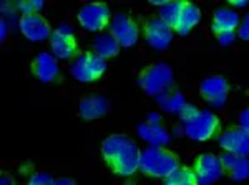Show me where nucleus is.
Segmentation results:
<instances>
[{
  "mask_svg": "<svg viewBox=\"0 0 249 185\" xmlns=\"http://www.w3.org/2000/svg\"><path fill=\"white\" fill-rule=\"evenodd\" d=\"M102 154L111 170L120 175H131L140 169L142 152L138 144L128 136H108L102 142Z\"/></svg>",
  "mask_w": 249,
  "mask_h": 185,
  "instance_id": "nucleus-1",
  "label": "nucleus"
},
{
  "mask_svg": "<svg viewBox=\"0 0 249 185\" xmlns=\"http://www.w3.org/2000/svg\"><path fill=\"white\" fill-rule=\"evenodd\" d=\"M179 114L184 124V134L193 140H208L219 132V119L210 111H199L186 104Z\"/></svg>",
  "mask_w": 249,
  "mask_h": 185,
  "instance_id": "nucleus-2",
  "label": "nucleus"
},
{
  "mask_svg": "<svg viewBox=\"0 0 249 185\" xmlns=\"http://www.w3.org/2000/svg\"><path fill=\"white\" fill-rule=\"evenodd\" d=\"M178 167V155L160 146H151L144 149L142 159H140V170L150 177H163L164 179Z\"/></svg>",
  "mask_w": 249,
  "mask_h": 185,
  "instance_id": "nucleus-3",
  "label": "nucleus"
},
{
  "mask_svg": "<svg viewBox=\"0 0 249 185\" xmlns=\"http://www.w3.org/2000/svg\"><path fill=\"white\" fill-rule=\"evenodd\" d=\"M138 84L150 96H161L173 86V71L166 63H153L140 73Z\"/></svg>",
  "mask_w": 249,
  "mask_h": 185,
  "instance_id": "nucleus-4",
  "label": "nucleus"
},
{
  "mask_svg": "<svg viewBox=\"0 0 249 185\" xmlns=\"http://www.w3.org/2000/svg\"><path fill=\"white\" fill-rule=\"evenodd\" d=\"M107 70L105 58L96 53H83L75 58V62L70 66V73L73 78H77L82 83L96 81Z\"/></svg>",
  "mask_w": 249,
  "mask_h": 185,
  "instance_id": "nucleus-5",
  "label": "nucleus"
},
{
  "mask_svg": "<svg viewBox=\"0 0 249 185\" xmlns=\"http://www.w3.org/2000/svg\"><path fill=\"white\" fill-rule=\"evenodd\" d=\"M110 9L107 3L93 2L83 5L78 12V22L87 31H98L110 23Z\"/></svg>",
  "mask_w": 249,
  "mask_h": 185,
  "instance_id": "nucleus-6",
  "label": "nucleus"
},
{
  "mask_svg": "<svg viewBox=\"0 0 249 185\" xmlns=\"http://www.w3.org/2000/svg\"><path fill=\"white\" fill-rule=\"evenodd\" d=\"M50 46H52V53L57 56V58L70 60L78 50L77 38H75V35H73V30L68 25L57 27L50 37Z\"/></svg>",
  "mask_w": 249,
  "mask_h": 185,
  "instance_id": "nucleus-7",
  "label": "nucleus"
},
{
  "mask_svg": "<svg viewBox=\"0 0 249 185\" xmlns=\"http://www.w3.org/2000/svg\"><path fill=\"white\" fill-rule=\"evenodd\" d=\"M110 33L116 38L120 46H133L138 42V27L124 14H116L110 20Z\"/></svg>",
  "mask_w": 249,
  "mask_h": 185,
  "instance_id": "nucleus-8",
  "label": "nucleus"
},
{
  "mask_svg": "<svg viewBox=\"0 0 249 185\" xmlns=\"http://www.w3.org/2000/svg\"><path fill=\"white\" fill-rule=\"evenodd\" d=\"M144 37L153 48L164 50L170 46L173 40V28L160 17L148 18L144 23Z\"/></svg>",
  "mask_w": 249,
  "mask_h": 185,
  "instance_id": "nucleus-9",
  "label": "nucleus"
},
{
  "mask_svg": "<svg viewBox=\"0 0 249 185\" xmlns=\"http://www.w3.org/2000/svg\"><path fill=\"white\" fill-rule=\"evenodd\" d=\"M218 142L230 154L239 155V157L249 155V131H244L241 127H232V129L224 131L219 136Z\"/></svg>",
  "mask_w": 249,
  "mask_h": 185,
  "instance_id": "nucleus-10",
  "label": "nucleus"
},
{
  "mask_svg": "<svg viewBox=\"0 0 249 185\" xmlns=\"http://www.w3.org/2000/svg\"><path fill=\"white\" fill-rule=\"evenodd\" d=\"M195 174L199 185H213L223 174L219 157L214 154H201L195 160Z\"/></svg>",
  "mask_w": 249,
  "mask_h": 185,
  "instance_id": "nucleus-11",
  "label": "nucleus"
},
{
  "mask_svg": "<svg viewBox=\"0 0 249 185\" xmlns=\"http://www.w3.org/2000/svg\"><path fill=\"white\" fill-rule=\"evenodd\" d=\"M20 31L30 42H42V40L52 37V33H53L50 28V23L38 14L22 15V18H20Z\"/></svg>",
  "mask_w": 249,
  "mask_h": 185,
  "instance_id": "nucleus-12",
  "label": "nucleus"
},
{
  "mask_svg": "<svg viewBox=\"0 0 249 185\" xmlns=\"http://www.w3.org/2000/svg\"><path fill=\"white\" fill-rule=\"evenodd\" d=\"M199 92H201V96L208 103L219 108L226 103L228 92H230V84H228L226 78H223V76H210V78H206L201 83Z\"/></svg>",
  "mask_w": 249,
  "mask_h": 185,
  "instance_id": "nucleus-13",
  "label": "nucleus"
},
{
  "mask_svg": "<svg viewBox=\"0 0 249 185\" xmlns=\"http://www.w3.org/2000/svg\"><path fill=\"white\" fill-rule=\"evenodd\" d=\"M32 71L40 81L50 83L55 81L58 76V63L57 58L50 53H38L37 58L32 63Z\"/></svg>",
  "mask_w": 249,
  "mask_h": 185,
  "instance_id": "nucleus-14",
  "label": "nucleus"
},
{
  "mask_svg": "<svg viewBox=\"0 0 249 185\" xmlns=\"http://www.w3.org/2000/svg\"><path fill=\"white\" fill-rule=\"evenodd\" d=\"M78 112H80V116H82L83 119H87V121H93V119L102 118V116H105L108 112L107 98L98 96V94L85 96V98L80 101Z\"/></svg>",
  "mask_w": 249,
  "mask_h": 185,
  "instance_id": "nucleus-15",
  "label": "nucleus"
},
{
  "mask_svg": "<svg viewBox=\"0 0 249 185\" xmlns=\"http://www.w3.org/2000/svg\"><path fill=\"white\" fill-rule=\"evenodd\" d=\"M221 160V167H223V172H226L231 179L234 180H243L249 177V159L248 157H239V155L234 154H223L219 157Z\"/></svg>",
  "mask_w": 249,
  "mask_h": 185,
  "instance_id": "nucleus-16",
  "label": "nucleus"
},
{
  "mask_svg": "<svg viewBox=\"0 0 249 185\" xmlns=\"http://www.w3.org/2000/svg\"><path fill=\"white\" fill-rule=\"evenodd\" d=\"M239 25V14L232 9H218L213 18V31L216 35L221 33H234Z\"/></svg>",
  "mask_w": 249,
  "mask_h": 185,
  "instance_id": "nucleus-17",
  "label": "nucleus"
},
{
  "mask_svg": "<svg viewBox=\"0 0 249 185\" xmlns=\"http://www.w3.org/2000/svg\"><path fill=\"white\" fill-rule=\"evenodd\" d=\"M199 18H201V12H199L198 7L191 2H184L175 31L179 35H188L191 31V28L199 22Z\"/></svg>",
  "mask_w": 249,
  "mask_h": 185,
  "instance_id": "nucleus-18",
  "label": "nucleus"
},
{
  "mask_svg": "<svg viewBox=\"0 0 249 185\" xmlns=\"http://www.w3.org/2000/svg\"><path fill=\"white\" fill-rule=\"evenodd\" d=\"M93 46L98 56L102 58H113L120 51V43L111 33H102L93 40Z\"/></svg>",
  "mask_w": 249,
  "mask_h": 185,
  "instance_id": "nucleus-19",
  "label": "nucleus"
},
{
  "mask_svg": "<svg viewBox=\"0 0 249 185\" xmlns=\"http://www.w3.org/2000/svg\"><path fill=\"white\" fill-rule=\"evenodd\" d=\"M164 185H199L195 170L190 167H178L170 175L164 177Z\"/></svg>",
  "mask_w": 249,
  "mask_h": 185,
  "instance_id": "nucleus-20",
  "label": "nucleus"
},
{
  "mask_svg": "<svg viewBox=\"0 0 249 185\" xmlns=\"http://www.w3.org/2000/svg\"><path fill=\"white\" fill-rule=\"evenodd\" d=\"M140 134L143 139H146L148 142H151L153 146H160V144L168 142V134L161 126L153 123H148L140 126Z\"/></svg>",
  "mask_w": 249,
  "mask_h": 185,
  "instance_id": "nucleus-21",
  "label": "nucleus"
},
{
  "mask_svg": "<svg viewBox=\"0 0 249 185\" xmlns=\"http://www.w3.org/2000/svg\"><path fill=\"white\" fill-rule=\"evenodd\" d=\"M183 3L181 0H176V2H168L164 3L160 10V18L163 22H166L173 30H175L176 23H178V18H179V14H181V9H183Z\"/></svg>",
  "mask_w": 249,
  "mask_h": 185,
  "instance_id": "nucleus-22",
  "label": "nucleus"
},
{
  "mask_svg": "<svg viewBox=\"0 0 249 185\" xmlns=\"http://www.w3.org/2000/svg\"><path fill=\"white\" fill-rule=\"evenodd\" d=\"M158 101L160 104L164 108L166 111H183V108L186 106V103H184V98L181 92H173V94H170V92H164V94L158 96Z\"/></svg>",
  "mask_w": 249,
  "mask_h": 185,
  "instance_id": "nucleus-23",
  "label": "nucleus"
},
{
  "mask_svg": "<svg viewBox=\"0 0 249 185\" xmlns=\"http://www.w3.org/2000/svg\"><path fill=\"white\" fill-rule=\"evenodd\" d=\"M17 7H18V10L22 12L23 15L38 14V10L43 7V2H42V0H29V2H18Z\"/></svg>",
  "mask_w": 249,
  "mask_h": 185,
  "instance_id": "nucleus-24",
  "label": "nucleus"
},
{
  "mask_svg": "<svg viewBox=\"0 0 249 185\" xmlns=\"http://www.w3.org/2000/svg\"><path fill=\"white\" fill-rule=\"evenodd\" d=\"M55 179L50 174H45V172H37L30 177L29 184L27 185H53Z\"/></svg>",
  "mask_w": 249,
  "mask_h": 185,
  "instance_id": "nucleus-25",
  "label": "nucleus"
},
{
  "mask_svg": "<svg viewBox=\"0 0 249 185\" xmlns=\"http://www.w3.org/2000/svg\"><path fill=\"white\" fill-rule=\"evenodd\" d=\"M238 33L239 37L243 40H249V12L244 15L243 22L239 23V28H238Z\"/></svg>",
  "mask_w": 249,
  "mask_h": 185,
  "instance_id": "nucleus-26",
  "label": "nucleus"
},
{
  "mask_svg": "<svg viewBox=\"0 0 249 185\" xmlns=\"http://www.w3.org/2000/svg\"><path fill=\"white\" fill-rule=\"evenodd\" d=\"M239 126H241V129L249 131V108L239 114Z\"/></svg>",
  "mask_w": 249,
  "mask_h": 185,
  "instance_id": "nucleus-27",
  "label": "nucleus"
},
{
  "mask_svg": "<svg viewBox=\"0 0 249 185\" xmlns=\"http://www.w3.org/2000/svg\"><path fill=\"white\" fill-rule=\"evenodd\" d=\"M219 40L221 45H231L232 40H234V33H221V35H216Z\"/></svg>",
  "mask_w": 249,
  "mask_h": 185,
  "instance_id": "nucleus-28",
  "label": "nucleus"
},
{
  "mask_svg": "<svg viewBox=\"0 0 249 185\" xmlns=\"http://www.w3.org/2000/svg\"><path fill=\"white\" fill-rule=\"evenodd\" d=\"M0 185H15L14 177L7 172H2V177H0Z\"/></svg>",
  "mask_w": 249,
  "mask_h": 185,
  "instance_id": "nucleus-29",
  "label": "nucleus"
},
{
  "mask_svg": "<svg viewBox=\"0 0 249 185\" xmlns=\"http://www.w3.org/2000/svg\"><path fill=\"white\" fill-rule=\"evenodd\" d=\"M53 185H77L73 179H67V177H60V179H55Z\"/></svg>",
  "mask_w": 249,
  "mask_h": 185,
  "instance_id": "nucleus-30",
  "label": "nucleus"
},
{
  "mask_svg": "<svg viewBox=\"0 0 249 185\" xmlns=\"http://www.w3.org/2000/svg\"><path fill=\"white\" fill-rule=\"evenodd\" d=\"M2 30H0V37H2V40H5V35H7V23H5V20H2Z\"/></svg>",
  "mask_w": 249,
  "mask_h": 185,
  "instance_id": "nucleus-31",
  "label": "nucleus"
},
{
  "mask_svg": "<svg viewBox=\"0 0 249 185\" xmlns=\"http://www.w3.org/2000/svg\"><path fill=\"white\" fill-rule=\"evenodd\" d=\"M231 3L236 7H244L248 3V0H231Z\"/></svg>",
  "mask_w": 249,
  "mask_h": 185,
  "instance_id": "nucleus-32",
  "label": "nucleus"
}]
</instances>
